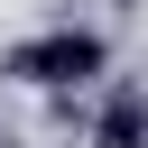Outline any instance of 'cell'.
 <instances>
[{"instance_id":"cell-1","label":"cell","mask_w":148,"mask_h":148,"mask_svg":"<svg viewBox=\"0 0 148 148\" xmlns=\"http://www.w3.org/2000/svg\"><path fill=\"white\" fill-rule=\"evenodd\" d=\"M0 74H9V83H37V92H56V102H74L83 83L111 74V46H102V28H46V37H18V46L0 56Z\"/></svg>"},{"instance_id":"cell-3","label":"cell","mask_w":148,"mask_h":148,"mask_svg":"<svg viewBox=\"0 0 148 148\" xmlns=\"http://www.w3.org/2000/svg\"><path fill=\"white\" fill-rule=\"evenodd\" d=\"M83 148H102V139H83Z\"/></svg>"},{"instance_id":"cell-2","label":"cell","mask_w":148,"mask_h":148,"mask_svg":"<svg viewBox=\"0 0 148 148\" xmlns=\"http://www.w3.org/2000/svg\"><path fill=\"white\" fill-rule=\"evenodd\" d=\"M92 139H102V148H148V92H139V83H111Z\"/></svg>"}]
</instances>
